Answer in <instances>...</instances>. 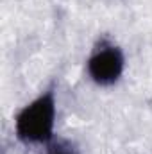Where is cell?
Segmentation results:
<instances>
[{
	"label": "cell",
	"instance_id": "obj_1",
	"mask_svg": "<svg viewBox=\"0 0 152 154\" xmlns=\"http://www.w3.org/2000/svg\"><path fill=\"white\" fill-rule=\"evenodd\" d=\"M56 86L50 84L14 116L16 138L25 145H50L56 127Z\"/></svg>",
	"mask_w": 152,
	"mask_h": 154
},
{
	"label": "cell",
	"instance_id": "obj_2",
	"mask_svg": "<svg viewBox=\"0 0 152 154\" xmlns=\"http://www.w3.org/2000/svg\"><path fill=\"white\" fill-rule=\"evenodd\" d=\"M125 70V56L120 45H116L109 38H100L91 48L86 72L90 79L99 86H111L120 81Z\"/></svg>",
	"mask_w": 152,
	"mask_h": 154
},
{
	"label": "cell",
	"instance_id": "obj_3",
	"mask_svg": "<svg viewBox=\"0 0 152 154\" xmlns=\"http://www.w3.org/2000/svg\"><path fill=\"white\" fill-rule=\"evenodd\" d=\"M47 154H79L77 149L68 142H54L48 145Z\"/></svg>",
	"mask_w": 152,
	"mask_h": 154
}]
</instances>
